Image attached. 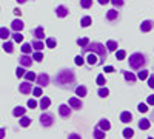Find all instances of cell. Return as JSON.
Returning <instances> with one entry per match:
<instances>
[{
  "instance_id": "obj_48",
  "label": "cell",
  "mask_w": 154,
  "mask_h": 139,
  "mask_svg": "<svg viewBox=\"0 0 154 139\" xmlns=\"http://www.w3.org/2000/svg\"><path fill=\"white\" fill-rule=\"evenodd\" d=\"M148 87L154 88V76H148Z\"/></svg>"
},
{
  "instance_id": "obj_11",
  "label": "cell",
  "mask_w": 154,
  "mask_h": 139,
  "mask_svg": "<svg viewBox=\"0 0 154 139\" xmlns=\"http://www.w3.org/2000/svg\"><path fill=\"white\" fill-rule=\"evenodd\" d=\"M68 14H69V11H68V8H66V6H63V5L56 6V16H57V17H60V19H65Z\"/></svg>"
},
{
  "instance_id": "obj_16",
  "label": "cell",
  "mask_w": 154,
  "mask_h": 139,
  "mask_svg": "<svg viewBox=\"0 0 154 139\" xmlns=\"http://www.w3.org/2000/svg\"><path fill=\"white\" fill-rule=\"evenodd\" d=\"M86 62H88V65H99V57L97 54L94 53H86Z\"/></svg>"
},
{
  "instance_id": "obj_23",
  "label": "cell",
  "mask_w": 154,
  "mask_h": 139,
  "mask_svg": "<svg viewBox=\"0 0 154 139\" xmlns=\"http://www.w3.org/2000/svg\"><path fill=\"white\" fill-rule=\"evenodd\" d=\"M9 36H11V30L9 28H6V27L0 28V39H2V40H8Z\"/></svg>"
},
{
  "instance_id": "obj_56",
  "label": "cell",
  "mask_w": 154,
  "mask_h": 139,
  "mask_svg": "<svg viewBox=\"0 0 154 139\" xmlns=\"http://www.w3.org/2000/svg\"><path fill=\"white\" fill-rule=\"evenodd\" d=\"M152 119H154V110H152Z\"/></svg>"
},
{
  "instance_id": "obj_29",
  "label": "cell",
  "mask_w": 154,
  "mask_h": 139,
  "mask_svg": "<svg viewBox=\"0 0 154 139\" xmlns=\"http://www.w3.org/2000/svg\"><path fill=\"white\" fill-rule=\"evenodd\" d=\"M93 23V19L91 17H89V16H83L82 19H80V25H82V27L83 28H86V27H89V25H91Z\"/></svg>"
},
{
  "instance_id": "obj_25",
  "label": "cell",
  "mask_w": 154,
  "mask_h": 139,
  "mask_svg": "<svg viewBox=\"0 0 154 139\" xmlns=\"http://www.w3.org/2000/svg\"><path fill=\"white\" fill-rule=\"evenodd\" d=\"M31 46H32V49H34V51H42V49H43V42L42 40H32V43H31Z\"/></svg>"
},
{
  "instance_id": "obj_47",
  "label": "cell",
  "mask_w": 154,
  "mask_h": 139,
  "mask_svg": "<svg viewBox=\"0 0 154 139\" xmlns=\"http://www.w3.org/2000/svg\"><path fill=\"white\" fill-rule=\"evenodd\" d=\"M38 104H37V100L35 99H29L28 100V108H35Z\"/></svg>"
},
{
  "instance_id": "obj_43",
  "label": "cell",
  "mask_w": 154,
  "mask_h": 139,
  "mask_svg": "<svg viewBox=\"0 0 154 139\" xmlns=\"http://www.w3.org/2000/svg\"><path fill=\"white\" fill-rule=\"evenodd\" d=\"M74 62H75V65H79V67H82V65L85 64V57H83V56H75Z\"/></svg>"
},
{
  "instance_id": "obj_40",
  "label": "cell",
  "mask_w": 154,
  "mask_h": 139,
  "mask_svg": "<svg viewBox=\"0 0 154 139\" xmlns=\"http://www.w3.org/2000/svg\"><path fill=\"white\" fill-rule=\"evenodd\" d=\"M89 43V39H88V37H82V39H77V45H79V46H86Z\"/></svg>"
},
{
  "instance_id": "obj_55",
  "label": "cell",
  "mask_w": 154,
  "mask_h": 139,
  "mask_svg": "<svg viewBox=\"0 0 154 139\" xmlns=\"http://www.w3.org/2000/svg\"><path fill=\"white\" fill-rule=\"evenodd\" d=\"M26 2H28V0H17V3H20V5L22 3H26Z\"/></svg>"
},
{
  "instance_id": "obj_10",
  "label": "cell",
  "mask_w": 154,
  "mask_h": 139,
  "mask_svg": "<svg viewBox=\"0 0 154 139\" xmlns=\"http://www.w3.org/2000/svg\"><path fill=\"white\" fill-rule=\"evenodd\" d=\"M31 34H32V37H34L35 40H43L45 30H43V27H37V28H34V30L31 31Z\"/></svg>"
},
{
  "instance_id": "obj_49",
  "label": "cell",
  "mask_w": 154,
  "mask_h": 139,
  "mask_svg": "<svg viewBox=\"0 0 154 139\" xmlns=\"http://www.w3.org/2000/svg\"><path fill=\"white\" fill-rule=\"evenodd\" d=\"M68 139H82V136H80L79 133H69Z\"/></svg>"
},
{
  "instance_id": "obj_52",
  "label": "cell",
  "mask_w": 154,
  "mask_h": 139,
  "mask_svg": "<svg viewBox=\"0 0 154 139\" xmlns=\"http://www.w3.org/2000/svg\"><path fill=\"white\" fill-rule=\"evenodd\" d=\"M5 134H6V130L5 128H0V139H3Z\"/></svg>"
},
{
  "instance_id": "obj_19",
  "label": "cell",
  "mask_w": 154,
  "mask_h": 139,
  "mask_svg": "<svg viewBox=\"0 0 154 139\" xmlns=\"http://www.w3.org/2000/svg\"><path fill=\"white\" fill-rule=\"evenodd\" d=\"M97 127H99L100 130H103V131H108V130L111 128V122H109L108 119H100L99 124H97Z\"/></svg>"
},
{
  "instance_id": "obj_3",
  "label": "cell",
  "mask_w": 154,
  "mask_h": 139,
  "mask_svg": "<svg viewBox=\"0 0 154 139\" xmlns=\"http://www.w3.org/2000/svg\"><path fill=\"white\" fill-rule=\"evenodd\" d=\"M128 64H130L131 70H142L146 65V57L142 53H133L128 59Z\"/></svg>"
},
{
  "instance_id": "obj_27",
  "label": "cell",
  "mask_w": 154,
  "mask_h": 139,
  "mask_svg": "<svg viewBox=\"0 0 154 139\" xmlns=\"http://www.w3.org/2000/svg\"><path fill=\"white\" fill-rule=\"evenodd\" d=\"M149 127H151L149 119H140V121H139V128H140V130H148Z\"/></svg>"
},
{
  "instance_id": "obj_36",
  "label": "cell",
  "mask_w": 154,
  "mask_h": 139,
  "mask_svg": "<svg viewBox=\"0 0 154 139\" xmlns=\"http://www.w3.org/2000/svg\"><path fill=\"white\" fill-rule=\"evenodd\" d=\"M122 134H123L125 139H131V137L134 136V130H133V128H125V130L122 131Z\"/></svg>"
},
{
  "instance_id": "obj_4",
  "label": "cell",
  "mask_w": 154,
  "mask_h": 139,
  "mask_svg": "<svg viewBox=\"0 0 154 139\" xmlns=\"http://www.w3.org/2000/svg\"><path fill=\"white\" fill-rule=\"evenodd\" d=\"M38 121H40V125L42 127H53L54 125V115L53 113H49V111H43L42 115H40V118H38Z\"/></svg>"
},
{
  "instance_id": "obj_51",
  "label": "cell",
  "mask_w": 154,
  "mask_h": 139,
  "mask_svg": "<svg viewBox=\"0 0 154 139\" xmlns=\"http://www.w3.org/2000/svg\"><path fill=\"white\" fill-rule=\"evenodd\" d=\"M146 104H148V105H154V96H148Z\"/></svg>"
},
{
  "instance_id": "obj_2",
  "label": "cell",
  "mask_w": 154,
  "mask_h": 139,
  "mask_svg": "<svg viewBox=\"0 0 154 139\" xmlns=\"http://www.w3.org/2000/svg\"><path fill=\"white\" fill-rule=\"evenodd\" d=\"M83 53H94L97 54L99 57V64H103V62L108 59V49L103 43H100V42H91L89 40V43L86 46H83Z\"/></svg>"
},
{
  "instance_id": "obj_50",
  "label": "cell",
  "mask_w": 154,
  "mask_h": 139,
  "mask_svg": "<svg viewBox=\"0 0 154 139\" xmlns=\"http://www.w3.org/2000/svg\"><path fill=\"white\" fill-rule=\"evenodd\" d=\"M103 71H105V73H114L116 70H114V67L108 65V67H105V68H103Z\"/></svg>"
},
{
  "instance_id": "obj_15",
  "label": "cell",
  "mask_w": 154,
  "mask_h": 139,
  "mask_svg": "<svg viewBox=\"0 0 154 139\" xmlns=\"http://www.w3.org/2000/svg\"><path fill=\"white\" fill-rule=\"evenodd\" d=\"M74 91H75V96H79V97L82 99V97H85V96L88 94V88H86L85 85H77V87L74 88Z\"/></svg>"
},
{
  "instance_id": "obj_7",
  "label": "cell",
  "mask_w": 154,
  "mask_h": 139,
  "mask_svg": "<svg viewBox=\"0 0 154 139\" xmlns=\"http://www.w3.org/2000/svg\"><path fill=\"white\" fill-rule=\"evenodd\" d=\"M19 91H20L22 94H31V91H32V84L28 82V81H23V82L19 85Z\"/></svg>"
},
{
  "instance_id": "obj_57",
  "label": "cell",
  "mask_w": 154,
  "mask_h": 139,
  "mask_svg": "<svg viewBox=\"0 0 154 139\" xmlns=\"http://www.w3.org/2000/svg\"><path fill=\"white\" fill-rule=\"evenodd\" d=\"M148 139H154V137H148Z\"/></svg>"
},
{
  "instance_id": "obj_17",
  "label": "cell",
  "mask_w": 154,
  "mask_h": 139,
  "mask_svg": "<svg viewBox=\"0 0 154 139\" xmlns=\"http://www.w3.org/2000/svg\"><path fill=\"white\" fill-rule=\"evenodd\" d=\"M119 19V11L117 9H108L106 12V20L108 22H114V20H117Z\"/></svg>"
},
{
  "instance_id": "obj_14",
  "label": "cell",
  "mask_w": 154,
  "mask_h": 139,
  "mask_svg": "<svg viewBox=\"0 0 154 139\" xmlns=\"http://www.w3.org/2000/svg\"><path fill=\"white\" fill-rule=\"evenodd\" d=\"M122 74H123V77H125V81L128 84H136V81H137L136 74H133L131 71H125V70H122Z\"/></svg>"
},
{
  "instance_id": "obj_53",
  "label": "cell",
  "mask_w": 154,
  "mask_h": 139,
  "mask_svg": "<svg viewBox=\"0 0 154 139\" xmlns=\"http://www.w3.org/2000/svg\"><path fill=\"white\" fill-rule=\"evenodd\" d=\"M108 2H109V0H99V3H100V5H106Z\"/></svg>"
},
{
  "instance_id": "obj_46",
  "label": "cell",
  "mask_w": 154,
  "mask_h": 139,
  "mask_svg": "<svg viewBox=\"0 0 154 139\" xmlns=\"http://www.w3.org/2000/svg\"><path fill=\"white\" fill-rule=\"evenodd\" d=\"M25 73H26V71H25L23 67H17V70H16V76H17V77H23Z\"/></svg>"
},
{
  "instance_id": "obj_39",
  "label": "cell",
  "mask_w": 154,
  "mask_h": 139,
  "mask_svg": "<svg viewBox=\"0 0 154 139\" xmlns=\"http://www.w3.org/2000/svg\"><path fill=\"white\" fill-rule=\"evenodd\" d=\"M80 6H82L83 9L91 8V6H93V0H80Z\"/></svg>"
},
{
  "instance_id": "obj_54",
  "label": "cell",
  "mask_w": 154,
  "mask_h": 139,
  "mask_svg": "<svg viewBox=\"0 0 154 139\" xmlns=\"http://www.w3.org/2000/svg\"><path fill=\"white\" fill-rule=\"evenodd\" d=\"M14 14L20 17V14H22V11H20V9H14Z\"/></svg>"
},
{
  "instance_id": "obj_31",
  "label": "cell",
  "mask_w": 154,
  "mask_h": 139,
  "mask_svg": "<svg viewBox=\"0 0 154 139\" xmlns=\"http://www.w3.org/2000/svg\"><path fill=\"white\" fill-rule=\"evenodd\" d=\"M148 76H149V71L142 68V71H139V73H137V79H140V81H145V79H148Z\"/></svg>"
},
{
  "instance_id": "obj_26",
  "label": "cell",
  "mask_w": 154,
  "mask_h": 139,
  "mask_svg": "<svg viewBox=\"0 0 154 139\" xmlns=\"http://www.w3.org/2000/svg\"><path fill=\"white\" fill-rule=\"evenodd\" d=\"M105 131L103 130H100L99 127H96L94 128V131H93V136H94V139H105Z\"/></svg>"
},
{
  "instance_id": "obj_8",
  "label": "cell",
  "mask_w": 154,
  "mask_h": 139,
  "mask_svg": "<svg viewBox=\"0 0 154 139\" xmlns=\"http://www.w3.org/2000/svg\"><path fill=\"white\" fill-rule=\"evenodd\" d=\"M68 105H69L72 110H82V108H83V104H82V100H80L79 97H69Z\"/></svg>"
},
{
  "instance_id": "obj_24",
  "label": "cell",
  "mask_w": 154,
  "mask_h": 139,
  "mask_svg": "<svg viewBox=\"0 0 154 139\" xmlns=\"http://www.w3.org/2000/svg\"><path fill=\"white\" fill-rule=\"evenodd\" d=\"M45 46L46 48H56L57 46V40H56V37H46V40H45Z\"/></svg>"
},
{
  "instance_id": "obj_21",
  "label": "cell",
  "mask_w": 154,
  "mask_h": 139,
  "mask_svg": "<svg viewBox=\"0 0 154 139\" xmlns=\"http://www.w3.org/2000/svg\"><path fill=\"white\" fill-rule=\"evenodd\" d=\"M26 115V108H23V107H16L14 110H12V116H16V118H22Z\"/></svg>"
},
{
  "instance_id": "obj_12",
  "label": "cell",
  "mask_w": 154,
  "mask_h": 139,
  "mask_svg": "<svg viewBox=\"0 0 154 139\" xmlns=\"http://www.w3.org/2000/svg\"><path fill=\"white\" fill-rule=\"evenodd\" d=\"M23 28H25V23H23L20 19H14V20L11 22V30H12V31H17V33H20Z\"/></svg>"
},
{
  "instance_id": "obj_35",
  "label": "cell",
  "mask_w": 154,
  "mask_h": 139,
  "mask_svg": "<svg viewBox=\"0 0 154 139\" xmlns=\"http://www.w3.org/2000/svg\"><path fill=\"white\" fill-rule=\"evenodd\" d=\"M12 36V40L14 42H17V43H20V42H23V34H20V33H17V31H14L11 34Z\"/></svg>"
},
{
  "instance_id": "obj_9",
  "label": "cell",
  "mask_w": 154,
  "mask_h": 139,
  "mask_svg": "<svg viewBox=\"0 0 154 139\" xmlns=\"http://www.w3.org/2000/svg\"><path fill=\"white\" fill-rule=\"evenodd\" d=\"M71 107L69 105H66V104H62V105H59V115L62 116V118H69L71 116Z\"/></svg>"
},
{
  "instance_id": "obj_44",
  "label": "cell",
  "mask_w": 154,
  "mask_h": 139,
  "mask_svg": "<svg viewBox=\"0 0 154 139\" xmlns=\"http://www.w3.org/2000/svg\"><path fill=\"white\" fill-rule=\"evenodd\" d=\"M137 110H139L140 113H146V111H148V104H143V102H140V104L137 105Z\"/></svg>"
},
{
  "instance_id": "obj_28",
  "label": "cell",
  "mask_w": 154,
  "mask_h": 139,
  "mask_svg": "<svg viewBox=\"0 0 154 139\" xmlns=\"http://www.w3.org/2000/svg\"><path fill=\"white\" fill-rule=\"evenodd\" d=\"M19 124H20V127L26 128V127H29V125H31V119H29L28 116H22V118L19 119Z\"/></svg>"
},
{
  "instance_id": "obj_18",
  "label": "cell",
  "mask_w": 154,
  "mask_h": 139,
  "mask_svg": "<svg viewBox=\"0 0 154 139\" xmlns=\"http://www.w3.org/2000/svg\"><path fill=\"white\" fill-rule=\"evenodd\" d=\"M131 121H133L131 111H122V113H120V122H123V124H130Z\"/></svg>"
},
{
  "instance_id": "obj_33",
  "label": "cell",
  "mask_w": 154,
  "mask_h": 139,
  "mask_svg": "<svg viewBox=\"0 0 154 139\" xmlns=\"http://www.w3.org/2000/svg\"><path fill=\"white\" fill-rule=\"evenodd\" d=\"M35 76H37V74H35L34 71H26V73H25V76H23V77L26 79L28 82H34V81H35Z\"/></svg>"
},
{
  "instance_id": "obj_34",
  "label": "cell",
  "mask_w": 154,
  "mask_h": 139,
  "mask_svg": "<svg viewBox=\"0 0 154 139\" xmlns=\"http://www.w3.org/2000/svg\"><path fill=\"white\" fill-rule=\"evenodd\" d=\"M97 94H99L100 97H106V96L109 94V90H108L106 87H100L99 90H97Z\"/></svg>"
},
{
  "instance_id": "obj_37",
  "label": "cell",
  "mask_w": 154,
  "mask_h": 139,
  "mask_svg": "<svg viewBox=\"0 0 154 139\" xmlns=\"http://www.w3.org/2000/svg\"><path fill=\"white\" fill-rule=\"evenodd\" d=\"M31 49H32L31 43H22V53H23V54H29Z\"/></svg>"
},
{
  "instance_id": "obj_5",
  "label": "cell",
  "mask_w": 154,
  "mask_h": 139,
  "mask_svg": "<svg viewBox=\"0 0 154 139\" xmlns=\"http://www.w3.org/2000/svg\"><path fill=\"white\" fill-rule=\"evenodd\" d=\"M38 87H48L49 85V76L46 73H40L35 76V81H34Z\"/></svg>"
},
{
  "instance_id": "obj_20",
  "label": "cell",
  "mask_w": 154,
  "mask_h": 139,
  "mask_svg": "<svg viewBox=\"0 0 154 139\" xmlns=\"http://www.w3.org/2000/svg\"><path fill=\"white\" fill-rule=\"evenodd\" d=\"M2 46H3V51H6L8 54H12V53H14V42H11V40H5Z\"/></svg>"
},
{
  "instance_id": "obj_45",
  "label": "cell",
  "mask_w": 154,
  "mask_h": 139,
  "mask_svg": "<svg viewBox=\"0 0 154 139\" xmlns=\"http://www.w3.org/2000/svg\"><path fill=\"white\" fill-rule=\"evenodd\" d=\"M109 2L116 6V8H122L125 5V0H109Z\"/></svg>"
},
{
  "instance_id": "obj_1",
  "label": "cell",
  "mask_w": 154,
  "mask_h": 139,
  "mask_svg": "<svg viewBox=\"0 0 154 139\" xmlns=\"http://www.w3.org/2000/svg\"><path fill=\"white\" fill-rule=\"evenodd\" d=\"M54 82L60 88H71L75 84V73L71 68H63L57 73V76L54 77Z\"/></svg>"
},
{
  "instance_id": "obj_38",
  "label": "cell",
  "mask_w": 154,
  "mask_h": 139,
  "mask_svg": "<svg viewBox=\"0 0 154 139\" xmlns=\"http://www.w3.org/2000/svg\"><path fill=\"white\" fill-rule=\"evenodd\" d=\"M96 82H97L99 87H105V84H106L105 76H103V74H99V76H97V79H96Z\"/></svg>"
},
{
  "instance_id": "obj_42",
  "label": "cell",
  "mask_w": 154,
  "mask_h": 139,
  "mask_svg": "<svg viewBox=\"0 0 154 139\" xmlns=\"http://www.w3.org/2000/svg\"><path fill=\"white\" fill-rule=\"evenodd\" d=\"M31 93H32L35 97L42 96V87H38V85H37V87H32V91H31Z\"/></svg>"
},
{
  "instance_id": "obj_22",
  "label": "cell",
  "mask_w": 154,
  "mask_h": 139,
  "mask_svg": "<svg viewBox=\"0 0 154 139\" xmlns=\"http://www.w3.org/2000/svg\"><path fill=\"white\" fill-rule=\"evenodd\" d=\"M49 105H51V99H49L48 96H43V97L40 99V102H38V107H40L42 110L49 108Z\"/></svg>"
},
{
  "instance_id": "obj_13",
  "label": "cell",
  "mask_w": 154,
  "mask_h": 139,
  "mask_svg": "<svg viewBox=\"0 0 154 139\" xmlns=\"http://www.w3.org/2000/svg\"><path fill=\"white\" fill-rule=\"evenodd\" d=\"M152 28H154V22L152 20H145V22L140 23V31L142 33H149Z\"/></svg>"
},
{
  "instance_id": "obj_30",
  "label": "cell",
  "mask_w": 154,
  "mask_h": 139,
  "mask_svg": "<svg viewBox=\"0 0 154 139\" xmlns=\"http://www.w3.org/2000/svg\"><path fill=\"white\" fill-rule=\"evenodd\" d=\"M105 46H106V49H108V51H116L119 45H117V42H116V40H108Z\"/></svg>"
},
{
  "instance_id": "obj_41",
  "label": "cell",
  "mask_w": 154,
  "mask_h": 139,
  "mask_svg": "<svg viewBox=\"0 0 154 139\" xmlns=\"http://www.w3.org/2000/svg\"><path fill=\"white\" fill-rule=\"evenodd\" d=\"M32 60H35V62H42V60H43V54H42V51H35V53L32 54Z\"/></svg>"
},
{
  "instance_id": "obj_32",
  "label": "cell",
  "mask_w": 154,
  "mask_h": 139,
  "mask_svg": "<svg viewBox=\"0 0 154 139\" xmlns=\"http://www.w3.org/2000/svg\"><path fill=\"white\" fill-rule=\"evenodd\" d=\"M116 59H117V60L126 59V51H125V49H116Z\"/></svg>"
},
{
  "instance_id": "obj_6",
  "label": "cell",
  "mask_w": 154,
  "mask_h": 139,
  "mask_svg": "<svg viewBox=\"0 0 154 139\" xmlns=\"http://www.w3.org/2000/svg\"><path fill=\"white\" fill-rule=\"evenodd\" d=\"M32 62H34L32 57L28 56V54H22V56L19 57V64H20V67H23V68H31Z\"/></svg>"
}]
</instances>
